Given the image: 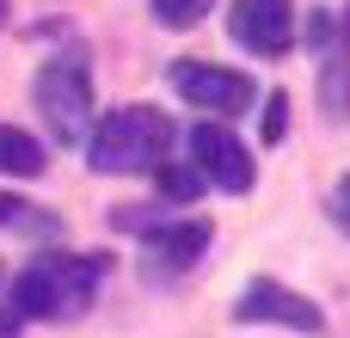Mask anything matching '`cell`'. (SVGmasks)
<instances>
[{
    "label": "cell",
    "instance_id": "13",
    "mask_svg": "<svg viewBox=\"0 0 350 338\" xmlns=\"http://www.w3.org/2000/svg\"><path fill=\"white\" fill-rule=\"evenodd\" d=\"M154 172H160V185H166V197H178V203L197 197V172H185V166H154Z\"/></svg>",
    "mask_w": 350,
    "mask_h": 338
},
{
    "label": "cell",
    "instance_id": "11",
    "mask_svg": "<svg viewBox=\"0 0 350 338\" xmlns=\"http://www.w3.org/2000/svg\"><path fill=\"white\" fill-rule=\"evenodd\" d=\"M209 6H215V0H154V18L172 25V31H185V25H197Z\"/></svg>",
    "mask_w": 350,
    "mask_h": 338
},
{
    "label": "cell",
    "instance_id": "16",
    "mask_svg": "<svg viewBox=\"0 0 350 338\" xmlns=\"http://www.w3.org/2000/svg\"><path fill=\"white\" fill-rule=\"evenodd\" d=\"M0 18H6V0H0Z\"/></svg>",
    "mask_w": 350,
    "mask_h": 338
},
{
    "label": "cell",
    "instance_id": "9",
    "mask_svg": "<svg viewBox=\"0 0 350 338\" xmlns=\"http://www.w3.org/2000/svg\"><path fill=\"white\" fill-rule=\"evenodd\" d=\"M0 172L6 179H37L43 172V142L12 129V123H0Z\"/></svg>",
    "mask_w": 350,
    "mask_h": 338
},
{
    "label": "cell",
    "instance_id": "7",
    "mask_svg": "<svg viewBox=\"0 0 350 338\" xmlns=\"http://www.w3.org/2000/svg\"><path fill=\"white\" fill-rule=\"evenodd\" d=\"M234 320H271V326H289V333H320V326H326V314H320L308 296H295V289H283V283H271V277H258V283L240 289Z\"/></svg>",
    "mask_w": 350,
    "mask_h": 338
},
{
    "label": "cell",
    "instance_id": "12",
    "mask_svg": "<svg viewBox=\"0 0 350 338\" xmlns=\"http://www.w3.org/2000/svg\"><path fill=\"white\" fill-rule=\"evenodd\" d=\"M289 129V92H271L265 99V142H277Z\"/></svg>",
    "mask_w": 350,
    "mask_h": 338
},
{
    "label": "cell",
    "instance_id": "1",
    "mask_svg": "<svg viewBox=\"0 0 350 338\" xmlns=\"http://www.w3.org/2000/svg\"><path fill=\"white\" fill-rule=\"evenodd\" d=\"M98 277H105L98 252H49L25 265V277L12 283V320H74L92 308Z\"/></svg>",
    "mask_w": 350,
    "mask_h": 338
},
{
    "label": "cell",
    "instance_id": "4",
    "mask_svg": "<svg viewBox=\"0 0 350 338\" xmlns=\"http://www.w3.org/2000/svg\"><path fill=\"white\" fill-rule=\"evenodd\" d=\"M172 86H178V99H191L197 111H215V123L221 117H240L252 99H258V86L246 80V74H234V68H215V62H172Z\"/></svg>",
    "mask_w": 350,
    "mask_h": 338
},
{
    "label": "cell",
    "instance_id": "10",
    "mask_svg": "<svg viewBox=\"0 0 350 338\" xmlns=\"http://www.w3.org/2000/svg\"><path fill=\"white\" fill-rule=\"evenodd\" d=\"M350 111V55L326 62V117H345Z\"/></svg>",
    "mask_w": 350,
    "mask_h": 338
},
{
    "label": "cell",
    "instance_id": "8",
    "mask_svg": "<svg viewBox=\"0 0 350 338\" xmlns=\"http://www.w3.org/2000/svg\"><path fill=\"white\" fill-rule=\"evenodd\" d=\"M148 252H154V271H191L203 252H209V228L203 222H160L148 234Z\"/></svg>",
    "mask_w": 350,
    "mask_h": 338
},
{
    "label": "cell",
    "instance_id": "2",
    "mask_svg": "<svg viewBox=\"0 0 350 338\" xmlns=\"http://www.w3.org/2000/svg\"><path fill=\"white\" fill-rule=\"evenodd\" d=\"M166 148H172V123L148 105H123L92 129L86 154L98 172H154V166H166Z\"/></svg>",
    "mask_w": 350,
    "mask_h": 338
},
{
    "label": "cell",
    "instance_id": "6",
    "mask_svg": "<svg viewBox=\"0 0 350 338\" xmlns=\"http://www.w3.org/2000/svg\"><path fill=\"white\" fill-rule=\"evenodd\" d=\"M228 31L252 55H289V43H295V0H234Z\"/></svg>",
    "mask_w": 350,
    "mask_h": 338
},
{
    "label": "cell",
    "instance_id": "5",
    "mask_svg": "<svg viewBox=\"0 0 350 338\" xmlns=\"http://www.w3.org/2000/svg\"><path fill=\"white\" fill-rule=\"evenodd\" d=\"M191 160H197V179H209L221 191H246L252 185V148L215 117L191 129Z\"/></svg>",
    "mask_w": 350,
    "mask_h": 338
},
{
    "label": "cell",
    "instance_id": "14",
    "mask_svg": "<svg viewBox=\"0 0 350 338\" xmlns=\"http://www.w3.org/2000/svg\"><path fill=\"white\" fill-rule=\"evenodd\" d=\"M25 209H31V203H12V197H0V228H18V222H31Z\"/></svg>",
    "mask_w": 350,
    "mask_h": 338
},
{
    "label": "cell",
    "instance_id": "3",
    "mask_svg": "<svg viewBox=\"0 0 350 338\" xmlns=\"http://www.w3.org/2000/svg\"><path fill=\"white\" fill-rule=\"evenodd\" d=\"M37 111L55 129V142H80L86 117H92V80H86V68L80 62H49L37 74Z\"/></svg>",
    "mask_w": 350,
    "mask_h": 338
},
{
    "label": "cell",
    "instance_id": "15",
    "mask_svg": "<svg viewBox=\"0 0 350 338\" xmlns=\"http://www.w3.org/2000/svg\"><path fill=\"white\" fill-rule=\"evenodd\" d=\"M332 216H338V228H350V179L332 191Z\"/></svg>",
    "mask_w": 350,
    "mask_h": 338
}]
</instances>
